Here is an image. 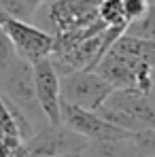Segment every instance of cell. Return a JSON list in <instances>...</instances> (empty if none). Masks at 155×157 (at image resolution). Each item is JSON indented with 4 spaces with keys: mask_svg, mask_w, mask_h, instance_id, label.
Segmentation results:
<instances>
[{
    "mask_svg": "<svg viewBox=\"0 0 155 157\" xmlns=\"http://www.w3.org/2000/svg\"><path fill=\"white\" fill-rule=\"evenodd\" d=\"M0 94L24 113V117L32 123L36 132L49 125L36 100L32 64L26 62L24 57H17L9 68L0 72Z\"/></svg>",
    "mask_w": 155,
    "mask_h": 157,
    "instance_id": "1",
    "label": "cell"
},
{
    "mask_svg": "<svg viewBox=\"0 0 155 157\" xmlns=\"http://www.w3.org/2000/svg\"><path fill=\"white\" fill-rule=\"evenodd\" d=\"M113 91L115 87L106 83L96 70H75L70 75L60 77L62 102L85 110H98L100 106H104Z\"/></svg>",
    "mask_w": 155,
    "mask_h": 157,
    "instance_id": "2",
    "label": "cell"
},
{
    "mask_svg": "<svg viewBox=\"0 0 155 157\" xmlns=\"http://www.w3.org/2000/svg\"><path fill=\"white\" fill-rule=\"evenodd\" d=\"M2 28L9 34L17 55L24 57L26 62L36 64L41 59L51 57L53 47H55V36L49 30L34 26V24L24 21V19H15V17H9Z\"/></svg>",
    "mask_w": 155,
    "mask_h": 157,
    "instance_id": "3",
    "label": "cell"
},
{
    "mask_svg": "<svg viewBox=\"0 0 155 157\" xmlns=\"http://www.w3.org/2000/svg\"><path fill=\"white\" fill-rule=\"evenodd\" d=\"M89 147V140L72 132L66 125H45L30 140H26V157H55L83 153Z\"/></svg>",
    "mask_w": 155,
    "mask_h": 157,
    "instance_id": "4",
    "label": "cell"
},
{
    "mask_svg": "<svg viewBox=\"0 0 155 157\" xmlns=\"http://www.w3.org/2000/svg\"><path fill=\"white\" fill-rule=\"evenodd\" d=\"M62 113V125L70 128L72 132H77L81 136H85L89 142H104V140H128L134 134L126 132L108 121H104L102 117L94 110H85L79 106L66 104L62 102L60 106Z\"/></svg>",
    "mask_w": 155,
    "mask_h": 157,
    "instance_id": "5",
    "label": "cell"
},
{
    "mask_svg": "<svg viewBox=\"0 0 155 157\" xmlns=\"http://www.w3.org/2000/svg\"><path fill=\"white\" fill-rule=\"evenodd\" d=\"M32 72H34V89H36V100L38 106L47 119L49 125H60L62 123V98H60V72L55 70L53 62L41 59L36 64H32Z\"/></svg>",
    "mask_w": 155,
    "mask_h": 157,
    "instance_id": "6",
    "label": "cell"
},
{
    "mask_svg": "<svg viewBox=\"0 0 155 157\" xmlns=\"http://www.w3.org/2000/svg\"><path fill=\"white\" fill-rule=\"evenodd\" d=\"M104 106L128 115L142 130H155V104L138 89H115Z\"/></svg>",
    "mask_w": 155,
    "mask_h": 157,
    "instance_id": "7",
    "label": "cell"
},
{
    "mask_svg": "<svg viewBox=\"0 0 155 157\" xmlns=\"http://www.w3.org/2000/svg\"><path fill=\"white\" fill-rule=\"evenodd\" d=\"M142 66H147V64L110 49L94 70L106 83H110L115 89H136V75Z\"/></svg>",
    "mask_w": 155,
    "mask_h": 157,
    "instance_id": "8",
    "label": "cell"
},
{
    "mask_svg": "<svg viewBox=\"0 0 155 157\" xmlns=\"http://www.w3.org/2000/svg\"><path fill=\"white\" fill-rule=\"evenodd\" d=\"M113 51L128 55L134 59H140L142 64L155 68V40H140V38H132V36H119L117 43L110 47Z\"/></svg>",
    "mask_w": 155,
    "mask_h": 157,
    "instance_id": "9",
    "label": "cell"
},
{
    "mask_svg": "<svg viewBox=\"0 0 155 157\" xmlns=\"http://www.w3.org/2000/svg\"><path fill=\"white\" fill-rule=\"evenodd\" d=\"M126 36L140 38V40H155V4L147 9L142 17L130 21L126 28Z\"/></svg>",
    "mask_w": 155,
    "mask_h": 157,
    "instance_id": "10",
    "label": "cell"
},
{
    "mask_svg": "<svg viewBox=\"0 0 155 157\" xmlns=\"http://www.w3.org/2000/svg\"><path fill=\"white\" fill-rule=\"evenodd\" d=\"M98 17L102 19V24L106 28H113V26L128 28L126 11H123V0H102V4L98 9Z\"/></svg>",
    "mask_w": 155,
    "mask_h": 157,
    "instance_id": "11",
    "label": "cell"
},
{
    "mask_svg": "<svg viewBox=\"0 0 155 157\" xmlns=\"http://www.w3.org/2000/svg\"><path fill=\"white\" fill-rule=\"evenodd\" d=\"M0 136H13V138H21L19 130L15 125V119L11 115V108L6 104L4 96L0 94Z\"/></svg>",
    "mask_w": 155,
    "mask_h": 157,
    "instance_id": "12",
    "label": "cell"
},
{
    "mask_svg": "<svg viewBox=\"0 0 155 157\" xmlns=\"http://www.w3.org/2000/svg\"><path fill=\"white\" fill-rule=\"evenodd\" d=\"M0 157H26V142L13 136H0Z\"/></svg>",
    "mask_w": 155,
    "mask_h": 157,
    "instance_id": "13",
    "label": "cell"
},
{
    "mask_svg": "<svg viewBox=\"0 0 155 157\" xmlns=\"http://www.w3.org/2000/svg\"><path fill=\"white\" fill-rule=\"evenodd\" d=\"M17 57H19V55L15 51V47H13L9 34L4 32V28L0 26V72H2L4 68H9Z\"/></svg>",
    "mask_w": 155,
    "mask_h": 157,
    "instance_id": "14",
    "label": "cell"
},
{
    "mask_svg": "<svg viewBox=\"0 0 155 157\" xmlns=\"http://www.w3.org/2000/svg\"><path fill=\"white\" fill-rule=\"evenodd\" d=\"M149 6H151V4H149L147 0H123V11H126L128 24L134 21V19H138V17H142Z\"/></svg>",
    "mask_w": 155,
    "mask_h": 157,
    "instance_id": "15",
    "label": "cell"
},
{
    "mask_svg": "<svg viewBox=\"0 0 155 157\" xmlns=\"http://www.w3.org/2000/svg\"><path fill=\"white\" fill-rule=\"evenodd\" d=\"M45 2H49V0H24V4H26V9L30 13H34V11H38Z\"/></svg>",
    "mask_w": 155,
    "mask_h": 157,
    "instance_id": "16",
    "label": "cell"
},
{
    "mask_svg": "<svg viewBox=\"0 0 155 157\" xmlns=\"http://www.w3.org/2000/svg\"><path fill=\"white\" fill-rule=\"evenodd\" d=\"M147 98L155 104V70H153V77H151V87H149V91H147Z\"/></svg>",
    "mask_w": 155,
    "mask_h": 157,
    "instance_id": "17",
    "label": "cell"
},
{
    "mask_svg": "<svg viewBox=\"0 0 155 157\" xmlns=\"http://www.w3.org/2000/svg\"><path fill=\"white\" fill-rule=\"evenodd\" d=\"M6 19H9V13H6V11L2 9V4H0V26H4Z\"/></svg>",
    "mask_w": 155,
    "mask_h": 157,
    "instance_id": "18",
    "label": "cell"
},
{
    "mask_svg": "<svg viewBox=\"0 0 155 157\" xmlns=\"http://www.w3.org/2000/svg\"><path fill=\"white\" fill-rule=\"evenodd\" d=\"M55 157H83V153H70V155H55Z\"/></svg>",
    "mask_w": 155,
    "mask_h": 157,
    "instance_id": "19",
    "label": "cell"
}]
</instances>
